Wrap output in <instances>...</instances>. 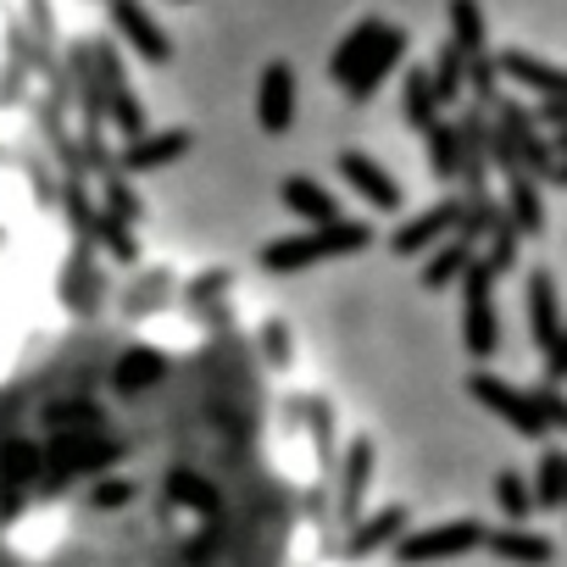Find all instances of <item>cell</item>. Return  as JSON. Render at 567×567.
Segmentation results:
<instances>
[{"label":"cell","instance_id":"obj_1","mask_svg":"<svg viewBox=\"0 0 567 567\" xmlns=\"http://www.w3.org/2000/svg\"><path fill=\"white\" fill-rule=\"evenodd\" d=\"M368 445L250 284L195 267L0 340V567H346Z\"/></svg>","mask_w":567,"mask_h":567},{"label":"cell","instance_id":"obj_2","mask_svg":"<svg viewBox=\"0 0 567 567\" xmlns=\"http://www.w3.org/2000/svg\"><path fill=\"white\" fill-rule=\"evenodd\" d=\"M528 312H534V346L550 357V346H556V334H561V318H556V284H550V272H534V278H528Z\"/></svg>","mask_w":567,"mask_h":567},{"label":"cell","instance_id":"obj_3","mask_svg":"<svg viewBox=\"0 0 567 567\" xmlns=\"http://www.w3.org/2000/svg\"><path fill=\"white\" fill-rule=\"evenodd\" d=\"M501 73L517 79V84H528V90H539L545 101L567 95V73H561V68H545V62H534V56H523V51H506V56H501Z\"/></svg>","mask_w":567,"mask_h":567},{"label":"cell","instance_id":"obj_4","mask_svg":"<svg viewBox=\"0 0 567 567\" xmlns=\"http://www.w3.org/2000/svg\"><path fill=\"white\" fill-rule=\"evenodd\" d=\"M478 395H484V401H489L495 412H506V417H512V423H517L523 434H545V429H550V423L539 417V406H534L528 395H512V390H501L495 379H478Z\"/></svg>","mask_w":567,"mask_h":567},{"label":"cell","instance_id":"obj_5","mask_svg":"<svg viewBox=\"0 0 567 567\" xmlns=\"http://www.w3.org/2000/svg\"><path fill=\"white\" fill-rule=\"evenodd\" d=\"M451 29H456V51L473 62L484 56V18H478V0H451Z\"/></svg>","mask_w":567,"mask_h":567},{"label":"cell","instance_id":"obj_6","mask_svg":"<svg viewBox=\"0 0 567 567\" xmlns=\"http://www.w3.org/2000/svg\"><path fill=\"white\" fill-rule=\"evenodd\" d=\"M117 29H123V34H128V40H134V45H140L151 62H156V56H167V45H162L156 23H151V18L134 7V0H117Z\"/></svg>","mask_w":567,"mask_h":567},{"label":"cell","instance_id":"obj_7","mask_svg":"<svg viewBox=\"0 0 567 567\" xmlns=\"http://www.w3.org/2000/svg\"><path fill=\"white\" fill-rule=\"evenodd\" d=\"M512 217H517V228H528V234H539V223H545L539 195H534V184H528L523 173H512Z\"/></svg>","mask_w":567,"mask_h":567},{"label":"cell","instance_id":"obj_8","mask_svg":"<svg viewBox=\"0 0 567 567\" xmlns=\"http://www.w3.org/2000/svg\"><path fill=\"white\" fill-rule=\"evenodd\" d=\"M539 495L545 501H567V451H545L539 456Z\"/></svg>","mask_w":567,"mask_h":567},{"label":"cell","instance_id":"obj_9","mask_svg":"<svg viewBox=\"0 0 567 567\" xmlns=\"http://www.w3.org/2000/svg\"><path fill=\"white\" fill-rule=\"evenodd\" d=\"M462 62H467V56H462L456 45L440 56V68H434V84H429V90H434V101H451V95H462Z\"/></svg>","mask_w":567,"mask_h":567},{"label":"cell","instance_id":"obj_10","mask_svg":"<svg viewBox=\"0 0 567 567\" xmlns=\"http://www.w3.org/2000/svg\"><path fill=\"white\" fill-rule=\"evenodd\" d=\"M501 556H517V561H550V545L534 539V534H501Z\"/></svg>","mask_w":567,"mask_h":567},{"label":"cell","instance_id":"obj_11","mask_svg":"<svg viewBox=\"0 0 567 567\" xmlns=\"http://www.w3.org/2000/svg\"><path fill=\"white\" fill-rule=\"evenodd\" d=\"M406 112H412V123H429V112H434V90L423 73H412V84H406Z\"/></svg>","mask_w":567,"mask_h":567},{"label":"cell","instance_id":"obj_12","mask_svg":"<svg viewBox=\"0 0 567 567\" xmlns=\"http://www.w3.org/2000/svg\"><path fill=\"white\" fill-rule=\"evenodd\" d=\"M379 34H384V29H379V23H368V29H362V34H357V40H351V45L340 51V62H334V68H340V73H351V62H362V51H368V45H373Z\"/></svg>","mask_w":567,"mask_h":567},{"label":"cell","instance_id":"obj_13","mask_svg":"<svg viewBox=\"0 0 567 567\" xmlns=\"http://www.w3.org/2000/svg\"><path fill=\"white\" fill-rule=\"evenodd\" d=\"M434 162H440V173L456 167V134L451 128H434Z\"/></svg>","mask_w":567,"mask_h":567},{"label":"cell","instance_id":"obj_14","mask_svg":"<svg viewBox=\"0 0 567 567\" xmlns=\"http://www.w3.org/2000/svg\"><path fill=\"white\" fill-rule=\"evenodd\" d=\"M467 73H473V90H478V95H495V68H489L484 56H473Z\"/></svg>","mask_w":567,"mask_h":567},{"label":"cell","instance_id":"obj_15","mask_svg":"<svg viewBox=\"0 0 567 567\" xmlns=\"http://www.w3.org/2000/svg\"><path fill=\"white\" fill-rule=\"evenodd\" d=\"M501 506H506V512H528V489H523L517 478H501Z\"/></svg>","mask_w":567,"mask_h":567},{"label":"cell","instance_id":"obj_16","mask_svg":"<svg viewBox=\"0 0 567 567\" xmlns=\"http://www.w3.org/2000/svg\"><path fill=\"white\" fill-rule=\"evenodd\" d=\"M545 368H550V379H567V329L556 334V346H550V357H545Z\"/></svg>","mask_w":567,"mask_h":567},{"label":"cell","instance_id":"obj_17","mask_svg":"<svg viewBox=\"0 0 567 567\" xmlns=\"http://www.w3.org/2000/svg\"><path fill=\"white\" fill-rule=\"evenodd\" d=\"M512 256H517V245H512V228L501 223V228H495V261H506V267H512Z\"/></svg>","mask_w":567,"mask_h":567},{"label":"cell","instance_id":"obj_18","mask_svg":"<svg viewBox=\"0 0 567 567\" xmlns=\"http://www.w3.org/2000/svg\"><path fill=\"white\" fill-rule=\"evenodd\" d=\"M539 117H545V123H556V128H567V95L545 101V106H539Z\"/></svg>","mask_w":567,"mask_h":567},{"label":"cell","instance_id":"obj_19","mask_svg":"<svg viewBox=\"0 0 567 567\" xmlns=\"http://www.w3.org/2000/svg\"><path fill=\"white\" fill-rule=\"evenodd\" d=\"M550 184H567V162H556V167H550Z\"/></svg>","mask_w":567,"mask_h":567}]
</instances>
